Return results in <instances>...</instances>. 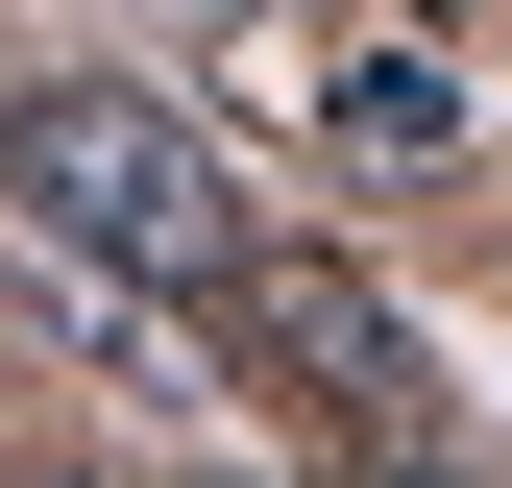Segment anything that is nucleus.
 Wrapping results in <instances>:
<instances>
[{
  "instance_id": "f257e3e1",
  "label": "nucleus",
  "mask_w": 512,
  "mask_h": 488,
  "mask_svg": "<svg viewBox=\"0 0 512 488\" xmlns=\"http://www.w3.org/2000/svg\"><path fill=\"white\" fill-rule=\"evenodd\" d=\"M0 196H25V244H74L98 293H220L269 244L244 171H220V122L147 98V74H25L0 98Z\"/></svg>"
},
{
  "instance_id": "f03ea898",
  "label": "nucleus",
  "mask_w": 512,
  "mask_h": 488,
  "mask_svg": "<svg viewBox=\"0 0 512 488\" xmlns=\"http://www.w3.org/2000/svg\"><path fill=\"white\" fill-rule=\"evenodd\" d=\"M220 318H244V366H293V415H317V440H415V318H391L366 269L244 244V269H220Z\"/></svg>"
},
{
  "instance_id": "7ed1b4c3",
  "label": "nucleus",
  "mask_w": 512,
  "mask_h": 488,
  "mask_svg": "<svg viewBox=\"0 0 512 488\" xmlns=\"http://www.w3.org/2000/svg\"><path fill=\"white\" fill-rule=\"evenodd\" d=\"M342 147H366V171H439V147H464L439 49H342Z\"/></svg>"
}]
</instances>
